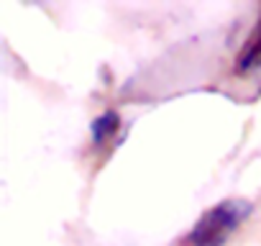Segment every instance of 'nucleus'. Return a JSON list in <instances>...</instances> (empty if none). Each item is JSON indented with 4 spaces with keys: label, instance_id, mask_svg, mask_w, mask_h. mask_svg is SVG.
I'll return each instance as SVG.
<instances>
[{
    "label": "nucleus",
    "instance_id": "nucleus-2",
    "mask_svg": "<svg viewBox=\"0 0 261 246\" xmlns=\"http://www.w3.org/2000/svg\"><path fill=\"white\" fill-rule=\"evenodd\" d=\"M258 67H261V18H258V23L253 26L251 36L246 39V44H243V49L238 52V59H236V69H238L241 75L253 72V69H258Z\"/></svg>",
    "mask_w": 261,
    "mask_h": 246
},
{
    "label": "nucleus",
    "instance_id": "nucleus-3",
    "mask_svg": "<svg viewBox=\"0 0 261 246\" xmlns=\"http://www.w3.org/2000/svg\"><path fill=\"white\" fill-rule=\"evenodd\" d=\"M118 131H120V115L115 110H105L97 118H92V123H90V139L97 149L110 144Z\"/></svg>",
    "mask_w": 261,
    "mask_h": 246
},
{
    "label": "nucleus",
    "instance_id": "nucleus-1",
    "mask_svg": "<svg viewBox=\"0 0 261 246\" xmlns=\"http://www.w3.org/2000/svg\"><path fill=\"white\" fill-rule=\"evenodd\" d=\"M253 205L246 200H223L205 210L192 231L187 233V246H225L236 231L251 218Z\"/></svg>",
    "mask_w": 261,
    "mask_h": 246
}]
</instances>
